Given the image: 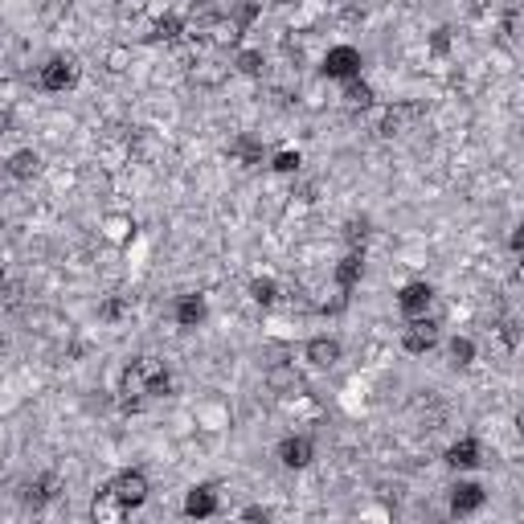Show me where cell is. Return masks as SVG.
Returning <instances> with one entry per match:
<instances>
[{
	"mask_svg": "<svg viewBox=\"0 0 524 524\" xmlns=\"http://www.w3.org/2000/svg\"><path fill=\"white\" fill-rule=\"evenodd\" d=\"M119 394H123V406L139 410L152 397H168L172 394V373L160 356H136V361L123 369L119 377Z\"/></svg>",
	"mask_w": 524,
	"mask_h": 524,
	"instance_id": "cell-1",
	"label": "cell"
},
{
	"mask_svg": "<svg viewBox=\"0 0 524 524\" xmlns=\"http://www.w3.org/2000/svg\"><path fill=\"white\" fill-rule=\"evenodd\" d=\"M107 488H111V496H115L128 512H136V508H144L148 504V496H152V483H148V475L139 467H123V471H115L107 480Z\"/></svg>",
	"mask_w": 524,
	"mask_h": 524,
	"instance_id": "cell-2",
	"label": "cell"
},
{
	"mask_svg": "<svg viewBox=\"0 0 524 524\" xmlns=\"http://www.w3.org/2000/svg\"><path fill=\"white\" fill-rule=\"evenodd\" d=\"M364 70V58L356 45L340 42V45H328V54L320 58V74L328 78V82H348V78H361Z\"/></svg>",
	"mask_w": 524,
	"mask_h": 524,
	"instance_id": "cell-3",
	"label": "cell"
},
{
	"mask_svg": "<svg viewBox=\"0 0 524 524\" xmlns=\"http://www.w3.org/2000/svg\"><path fill=\"white\" fill-rule=\"evenodd\" d=\"M78 78H82V66H78V58L70 54H54L50 62L37 70V86L42 90H50V95H66V90H74Z\"/></svg>",
	"mask_w": 524,
	"mask_h": 524,
	"instance_id": "cell-4",
	"label": "cell"
},
{
	"mask_svg": "<svg viewBox=\"0 0 524 524\" xmlns=\"http://www.w3.org/2000/svg\"><path fill=\"white\" fill-rule=\"evenodd\" d=\"M442 340V324L434 320V316H414V320H406V328H402V348H406L410 356H426L434 344Z\"/></svg>",
	"mask_w": 524,
	"mask_h": 524,
	"instance_id": "cell-5",
	"label": "cell"
},
{
	"mask_svg": "<svg viewBox=\"0 0 524 524\" xmlns=\"http://www.w3.org/2000/svg\"><path fill=\"white\" fill-rule=\"evenodd\" d=\"M483 504H488V488L475 480H459V483H450V492H447V508L450 516H480L483 512Z\"/></svg>",
	"mask_w": 524,
	"mask_h": 524,
	"instance_id": "cell-6",
	"label": "cell"
},
{
	"mask_svg": "<svg viewBox=\"0 0 524 524\" xmlns=\"http://www.w3.org/2000/svg\"><path fill=\"white\" fill-rule=\"evenodd\" d=\"M275 459H278V467H287V471L311 467V459H316V439H311V434H283L275 447Z\"/></svg>",
	"mask_w": 524,
	"mask_h": 524,
	"instance_id": "cell-7",
	"label": "cell"
},
{
	"mask_svg": "<svg viewBox=\"0 0 524 524\" xmlns=\"http://www.w3.org/2000/svg\"><path fill=\"white\" fill-rule=\"evenodd\" d=\"M434 295H439V291L430 287L426 278H410V283H402V287H397V311H402L406 320H414V316H426V311L434 308Z\"/></svg>",
	"mask_w": 524,
	"mask_h": 524,
	"instance_id": "cell-8",
	"label": "cell"
},
{
	"mask_svg": "<svg viewBox=\"0 0 524 524\" xmlns=\"http://www.w3.org/2000/svg\"><path fill=\"white\" fill-rule=\"evenodd\" d=\"M181 512L189 516V520H209V516L222 512V492H217V483H197V488H189Z\"/></svg>",
	"mask_w": 524,
	"mask_h": 524,
	"instance_id": "cell-9",
	"label": "cell"
},
{
	"mask_svg": "<svg viewBox=\"0 0 524 524\" xmlns=\"http://www.w3.org/2000/svg\"><path fill=\"white\" fill-rule=\"evenodd\" d=\"M209 320V300H205L201 291H184V295H176V303H172V324L184 332L201 328V324Z\"/></svg>",
	"mask_w": 524,
	"mask_h": 524,
	"instance_id": "cell-10",
	"label": "cell"
},
{
	"mask_svg": "<svg viewBox=\"0 0 524 524\" xmlns=\"http://www.w3.org/2000/svg\"><path fill=\"white\" fill-rule=\"evenodd\" d=\"M262 386L275 397H295L303 389V377H300V369H295V361H270L267 373H262Z\"/></svg>",
	"mask_w": 524,
	"mask_h": 524,
	"instance_id": "cell-11",
	"label": "cell"
},
{
	"mask_svg": "<svg viewBox=\"0 0 524 524\" xmlns=\"http://www.w3.org/2000/svg\"><path fill=\"white\" fill-rule=\"evenodd\" d=\"M364 267H369V262H364V246H348V250H344V258L332 267V283H336V291L348 295V291L361 287Z\"/></svg>",
	"mask_w": 524,
	"mask_h": 524,
	"instance_id": "cell-12",
	"label": "cell"
},
{
	"mask_svg": "<svg viewBox=\"0 0 524 524\" xmlns=\"http://www.w3.org/2000/svg\"><path fill=\"white\" fill-rule=\"evenodd\" d=\"M303 361H308L311 369H336V364L344 361L340 336H311V340L303 344Z\"/></svg>",
	"mask_w": 524,
	"mask_h": 524,
	"instance_id": "cell-13",
	"label": "cell"
},
{
	"mask_svg": "<svg viewBox=\"0 0 524 524\" xmlns=\"http://www.w3.org/2000/svg\"><path fill=\"white\" fill-rule=\"evenodd\" d=\"M442 463H447L450 471H475V467L483 463V442L475 439V434H463V439H455V442L447 447Z\"/></svg>",
	"mask_w": 524,
	"mask_h": 524,
	"instance_id": "cell-14",
	"label": "cell"
},
{
	"mask_svg": "<svg viewBox=\"0 0 524 524\" xmlns=\"http://www.w3.org/2000/svg\"><path fill=\"white\" fill-rule=\"evenodd\" d=\"M62 496V480H58V471H42L37 480H29L21 488V500L29 508H45V504H54Z\"/></svg>",
	"mask_w": 524,
	"mask_h": 524,
	"instance_id": "cell-15",
	"label": "cell"
},
{
	"mask_svg": "<svg viewBox=\"0 0 524 524\" xmlns=\"http://www.w3.org/2000/svg\"><path fill=\"white\" fill-rule=\"evenodd\" d=\"M230 156H234L238 164H242V168H262V164H267V144H262V139L258 136H250V131H242V136L234 139V144H230Z\"/></svg>",
	"mask_w": 524,
	"mask_h": 524,
	"instance_id": "cell-16",
	"label": "cell"
},
{
	"mask_svg": "<svg viewBox=\"0 0 524 524\" xmlns=\"http://www.w3.org/2000/svg\"><path fill=\"white\" fill-rule=\"evenodd\" d=\"M340 103L348 111H373L377 107V90L364 78H348V82H340Z\"/></svg>",
	"mask_w": 524,
	"mask_h": 524,
	"instance_id": "cell-17",
	"label": "cell"
},
{
	"mask_svg": "<svg viewBox=\"0 0 524 524\" xmlns=\"http://www.w3.org/2000/svg\"><path fill=\"white\" fill-rule=\"evenodd\" d=\"M4 172H9L12 181H33L37 172H42V152H33V148H17L4 160Z\"/></svg>",
	"mask_w": 524,
	"mask_h": 524,
	"instance_id": "cell-18",
	"label": "cell"
},
{
	"mask_svg": "<svg viewBox=\"0 0 524 524\" xmlns=\"http://www.w3.org/2000/svg\"><path fill=\"white\" fill-rule=\"evenodd\" d=\"M181 37H184V17L181 12H164V17L152 21V33H148L152 45H176Z\"/></svg>",
	"mask_w": 524,
	"mask_h": 524,
	"instance_id": "cell-19",
	"label": "cell"
},
{
	"mask_svg": "<svg viewBox=\"0 0 524 524\" xmlns=\"http://www.w3.org/2000/svg\"><path fill=\"white\" fill-rule=\"evenodd\" d=\"M230 70H238L242 78H262V74H267V54L254 50V45H238V50H234V66H230Z\"/></svg>",
	"mask_w": 524,
	"mask_h": 524,
	"instance_id": "cell-20",
	"label": "cell"
},
{
	"mask_svg": "<svg viewBox=\"0 0 524 524\" xmlns=\"http://www.w3.org/2000/svg\"><path fill=\"white\" fill-rule=\"evenodd\" d=\"M90 516H95L98 524H111V520H123V516H128V508H123V504L111 496L107 483H103V488L95 492V500H90Z\"/></svg>",
	"mask_w": 524,
	"mask_h": 524,
	"instance_id": "cell-21",
	"label": "cell"
},
{
	"mask_svg": "<svg viewBox=\"0 0 524 524\" xmlns=\"http://www.w3.org/2000/svg\"><path fill=\"white\" fill-rule=\"evenodd\" d=\"M225 17L234 21V29H238V33H250L258 21H262V0H234Z\"/></svg>",
	"mask_w": 524,
	"mask_h": 524,
	"instance_id": "cell-22",
	"label": "cell"
},
{
	"mask_svg": "<svg viewBox=\"0 0 524 524\" xmlns=\"http://www.w3.org/2000/svg\"><path fill=\"white\" fill-rule=\"evenodd\" d=\"M410 119H418L414 103H389L386 115H381V136H397V131L406 128Z\"/></svg>",
	"mask_w": 524,
	"mask_h": 524,
	"instance_id": "cell-23",
	"label": "cell"
},
{
	"mask_svg": "<svg viewBox=\"0 0 524 524\" xmlns=\"http://www.w3.org/2000/svg\"><path fill=\"white\" fill-rule=\"evenodd\" d=\"M447 356H450V364H455V369H471V364H475V356H480V344L471 340V336H450Z\"/></svg>",
	"mask_w": 524,
	"mask_h": 524,
	"instance_id": "cell-24",
	"label": "cell"
},
{
	"mask_svg": "<svg viewBox=\"0 0 524 524\" xmlns=\"http://www.w3.org/2000/svg\"><path fill=\"white\" fill-rule=\"evenodd\" d=\"M267 164L278 172V176H295V172L303 168V152L300 148H278L267 156Z\"/></svg>",
	"mask_w": 524,
	"mask_h": 524,
	"instance_id": "cell-25",
	"label": "cell"
},
{
	"mask_svg": "<svg viewBox=\"0 0 524 524\" xmlns=\"http://www.w3.org/2000/svg\"><path fill=\"white\" fill-rule=\"evenodd\" d=\"M131 316V300H123V295H107V300L98 303V324H123Z\"/></svg>",
	"mask_w": 524,
	"mask_h": 524,
	"instance_id": "cell-26",
	"label": "cell"
},
{
	"mask_svg": "<svg viewBox=\"0 0 524 524\" xmlns=\"http://www.w3.org/2000/svg\"><path fill=\"white\" fill-rule=\"evenodd\" d=\"M250 300H254L258 308H275V303H278V283L270 275L250 278Z\"/></svg>",
	"mask_w": 524,
	"mask_h": 524,
	"instance_id": "cell-27",
	"label": "cell"
},
{
	"mask_svg": "<svg viewBox=\"0 0 524 524\" xmlns=\"http://www.w3.org/2000/svg\"><path fill=\"white\" fill-rule=\"evenodd\" d=\"M369 230H373L369 217H348V222H344V242H348V246H364V242H369Z\"/></svg>",
	"mask_w": 524,
	"mask_h": 524,
	"instance_id": "cell-28",
	"label": "cell"
},
{
	"mask_svg": "<svg viewBox=\"0 0 524 524\" xmlns=\"http://www.w3.org/2000/svg\"><path fill=\"white\" fill-rule=\"evenodd\" d=\"M107 238H115V242H131V238H136V222H131V217H111Z\"/></svg>",
	"mask_w": 524,
	"mask_h": 524,
	"instance_id": "cell-29",
	"label": "cell"
},
{
	"mask_svg": "<svg viewBox=\"0 0 524 524\" xmlns=\"http://www.w3.org/2000/svg\"><path fill=\"white\" fill-rule=\"evenodd\" d=\"M430 54H434V58H447L450 54V29H447V25L430 33Z\"/></svg>",
	"mask_w": 524,
	"mask_h": 524,
	"instance_id": "cell-30",
	"label": "cell"
},
{
	"mask_svg": "<svg viewBox=\"0 0 524 524\" xmlns=\"http://www.w3.org/2000/svg\"><path fill=\"white\" fill-rule=\"evenodd\" d=\"M242 520H270V508H262V504H250V508H242Z\"/></svg>",
	"mask_w": 524,
	"mask_h": 524,
	"instance_id": "cell-31",
	"label": "cell"
},
{
	"mask_svg": "<svg viewBox=\"0 0 524 524\" xmlns=\"http://www.w3.org/2000/svg\"><path fill=\"white\" fill-rule=\"evenodd\" d=\"M128 50H111V54H107V62H111V70H123V66H128Z\"/></svg>",
	"mask_w": 524,
	"mask_h": 524,
	"instance_id": "cell-32",
	"label": "cell"
},
{
	"mask_svg": "<svg viewBox=\"0 0 524 524\" xmlns=\"http://www.w3.org/2000/svg\"><path fill=\"white\" fill-rule=\"evenodd\" d=\"M520 246H524V230H512V238H508V250H512V254H520Z\"/></svg>",
	"mask_w": 524,
	"mask_h": 524,
	"instance_id": "cell-33",
	"label": "cell"
},
{
	"mask_svg": "<svg viewBox=\"0 0 524 524\" xmlns=\"http://www.w3.org/2000/svg\"><path fill=\"white\" fill-rule=\"evenodd\" d=\"M9 128H12V119H9V111H0V136H9Z\"/></svg>",
	"mask_w": 524,
	"mask_h": 524,
	"instance_id": "cell-34",
	"label": "cell"
},
{
	"mask_svg": "<svg viewBox=\"0 0 524 524\" xmlns=\"http://www.w3.org/2000/svg\"><path fill=\"white\" fill-rule=\"evenodd\" d=\"M340 4H348V9H361L364 0H340Z\"/></svg>",
	"mask_w": 524,
	"mask_h": 524,
	"instance_id": "cell-35",
	"label": "cell"
},
{
	"mask_svg": "<svg viewBox=\"0 0 524 524\" xmlns=\"http://www.w3.org/2000/svg\"><path fill=\"white\" fill-rule=\"evenodd\" d=\"M275 4H283V9H287V4H300V0H275Z\"/></svg>",
	"mask_w": 524,
	"mask_h": 524,
	"instance_id": "cell-36",
	"label": "cell"
},
{
	"mask_svg": "<svg viewBox=\"0 0 524 524\" xmlns=\"http://www.w3.org/2000/svg\"><path fill=\"white\" fill-rule=\"evenodd\" d=\"M0 278H4V258H0Z\"/></svg>",
	"mask_w": 524,
	"mask_h": 524,
	"instance_id": "cell-37",
	"label": "cell"
},
{
	"mask_svg": "<svg viewBox=\"0 0 524 524\" xmlns=\"http://www.w3.org/2000/svg\"><path fill=\"white\" fill-rule=\"evenodd\" d=\"M0 168H4V160H0Z\"/></svg>",
	"mask_w": 524,
	"mask_h": 524,
	"instance_id": "cell-38",
	"label": "cell"
}]
</instances>
